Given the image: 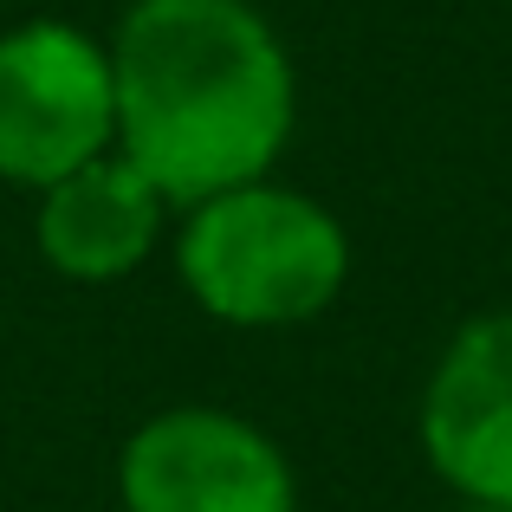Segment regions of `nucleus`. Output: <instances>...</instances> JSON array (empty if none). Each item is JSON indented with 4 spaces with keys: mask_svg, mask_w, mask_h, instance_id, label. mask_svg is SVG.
Masks as SVG:
<instances>
[{
    "mask_svg": "<svg viewBox=\"0 0 512 512\" xmlns=\"http://www.w3.org/2000/svg\"><path fill=\"white\" fill-rule=\"evenodd\" d=\"M422 448L474 506L512 512V312H487L441 350L422 396Z\"/></svg>",
    "mask_w": 512,
    "mask_h": 512,
    "instance_id": "5",
    "label": "nucleus"
},
{
    "mask_svg": "<svg viewBox=\"0 0 512 512\" xmlns=\"http://www.w3.org/2000/svg\"><path fill=\"white\" fill-rule=\"evenodd\" d=\"M124 500L130 512H292V467L240 415L175 409L124 448Z\"/></svg>",
    "mask_w": 512,
    "mask_h": 512,
    "instance_id": "4",
    "label": "nucleus"
},
{
    "mask_svg": "<svg viewBox=\"0 0 512 512\" xmlns=\"http://www.w3.org/2000/svg\"><path fill=\"white\" fill-rule=\"evenodd\" d=\"M117 143L111 52L65 20H26L0 39V175L52 188Z\"/></svg>",
    "mask_w": 512,
    "mask_h": 512,
    "instance_id": "3",
    "label": "nucleus"
},
{
    "mask_svg": "<svg viewBox=\"0 0 512 512\" xmlns=\"http://www.w3.org/2000/svg\"><path fill=\"white\" fill-rule=\"evenodd\" d=\"M117 143L163 201L266 182L292 137V65L247 0H137L111 46Z\"/></svg>",
    "mask_w": 512,
    "mask_h": 512,
    "instance_id": "1",
    "label": "nucleus"
},
{
    "mask_svg": "<svg viewBox=\"0 0 512 512\" xmlns=\"http://www.w3.org/2000/svg\"><path fill=\"white\" fill-rule=\"evenodd\" d=\"M467 512H493V506H467Z\"/></svg>",
    "mask_w": 512,
    "mask_h": 512,
    "instance_id": "7",
    "label": "nucleus"
},
{
    "mask_svg": "<svg viewBox=\"0 0 512 512\" xmlns=\"http://www.w3.org/2000/svg\"><path fill=\"white\" fill-rule=\"evenodd\" d=\"M175 260L188 292L227 325H299L338 299L350 273L344 227L318 201L273 182L195 201Z\"/></svg>",
    "mask_w": 512,
    "mask_h": 512,
    "instance_id": "2",
    "label": "nucleus"
},
{
    "mask_svg": "<svg viewBox=\"0 0 512 512\" xmlns=\"http://www.w3.org/2000/svg\"><path fill=\"white\" fill-rule=\"evenodd\" d=\"M163 188L124 150L91 156L85 169L59 175L39 201V253L72 279H117L156 247Z\"/></svg>",
    "mask_w": 512,
    "mask_h": 512,
    "instance_id": "6",
    "label": "nucleus"
}]
</instances>
